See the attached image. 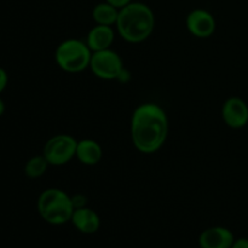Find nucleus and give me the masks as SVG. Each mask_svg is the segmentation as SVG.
I'll list each match as a JSON object with an SVG mask.
<instances>
[{"instance_id": "2eb2a0df", "label": "nucleus", "mask_w": 248, "mask_h": 248, "mask_svg": "<svg viewBox=\"0 0 248 248\" xmlns=\"http://www.w3.org/2000/svg\"><path fill=\"white\" fill-rule=\"evenodd\" d=\"M72 198V202L73 206H74V210L77 208H82V207H86L87 206V198L82 194H77V195H73L70 196Z\"/></svg>"}, {"instance_id": "6e6552de", "label": "nucleus", "mask_w": 248, "mask_h": 248, "mask_svg": "<svg viewBox=\"0 0 248 248\" xmlns=\"http://www.w3.org/2000/svg\"><path fill=\"white\" fill-rule=\"evenodd\" d=\"M222 118L228 127L244 128L248 124V104L240 97H230L222 107Z\"/></svg>"}, {"instance_id": "f3484780", "label": "nucleus", "mask_w": 248, "mask_h": 248, "mask_svg": "<svg viewBox=\"0 0 248 248\" xmlns=\"http://www.w3.org/2000/svg\"><path fill=\"white\" fill-rule=\"evenodd\" d=\"M106 1H108L109 4H111L113 6L118 7L119 10L123 9V7H125L126 5H128L130 2H132V0H106Z\"/></svg>"}, {"instance_id": "39448f33", "label": "nucleus", "mask_w": 248, "mask_h": 248, "mask_svg": "<svg viewBox=\"0 0 248 248\" xmlns=\"http://www.w3.org/2000/svg\"><path fill=\"white\" fill-rule=\"evenodd\" d=\"M78 140L73 136L61 133L51 137L45 143L43 155L52 166H63L77 155Z\"/></svg>"}, {"instance_id": "9b49d317", "label": "nucleus", "mask_w": 248, "mask_h": 248, "mask_svg": "<svg viewBox=\"0 0 248 248\" xmlns=\"http://www.w3.org/2000/svg\"><path fill=\"white\" fill-rule=\"evenodd\" d=\"M115 39V31L110 26H101L96 24L90 29L86 36V44L92 52L108 50L111 47Z\"/></svg>"}, {"instance_id": "1a4fd4ad", "label": "nucleus", "mask_w": 248, "mask_h": 248, "mask_svg": "<svg viewBox=\"0 0 248 248\" xmlns=\"http://www.w3.org/2000/svg\"><path fill=\"white\" fill-rule=\"evenodd\" d=\"M234 241L232 230L220 225L207 228L199 236L200 248H232Z\"/></svg>"}, {"instance_id": "dca6fc26", "label": "nucleus", "mask_w": 248, "mask_h": 248, "mask_svg": "<svg viewBox=\"0 0 248 248\" xmlns=\"http://www.w3.org/2000/svg\"><path fill=\"white\" fill-rule=\"evenodd\" d=\"M7 84H9V75L4 68L0 67V93L6 89Z\"/></svg>"}, {"instance_id": "7ed1b4c3", "label": "nucleus", "mask_w": 248, "mask_h": 248, "mask_svg": "<svg viewBox=\"0 0 248 248\" xmlns=\"http://www.w3.org/2000/svg\"><path fill=\"white\" fill-rule=\"evenodd\" d=\"M36 206L40 217L51 225H63L70 222L74 212L70 195L57 188L44 190L39 195Z\"/></svg>"}, {"instance_id": "9d476101", "label": "nucleus", "mask_w": 248, "mask_h": 248, "mask_svg": "<svg viewBox=\"0 0 248 248\" xmlns=\"http://www.w3.org/2000/svg\"><path fill=\"white\" fill-rule=\"evenodd\" d=\"M70 223L74 225L78 232L82 234L91 235L99 230L101 227V218L98 213L90 207H82L74 210Z\"/></svg>"}, {"instance_id": "20e7f679", "label": "nucleus", "mask_w": 248, "mask_h": 248, "mask_svg": "<svg viewBox=\"0 0 248 248\" xmlns=\"http://www.w3.org/2000/svg\"><path fill=\"white\" fill-rule=\"evenodd\" d=\"M92 51L86 41L67 39L56 48L55 60L58 67L67 73H80L90 68Z\"/></svg>"}, {"instance_id": "0eeeda50", "label": "nucleus", "mask_w": 248, "mask_h": 248, "mask_svg": "<svg viewBox=\"0 0 248 248\" xmlns=\"http://www.w3.org/2000/svg\"><path fill=\"white\" fill-rule=\"evenodd\" d=\"M186 24L189 33L199 39L210 38L216 31L215 17L205 9H195L189 12Z\"/></svg>"}, {"instance_id": "a211bd4d", "label": "nucleus", "mask_w": 248, "mask_h": 248, "mask_svg": "<svg viewBox=\"0 0 248 248\" xmlns=\"http://www.w3.org/2000/svg\"><path fill=\"white\" fill-rule=\"evenodd\" d=\"M232 248H248V239L247 237H240V239H235Z\"/></svg>"}, {"instance_id": "423d86ee", "label": "nucleus", "mask_w": 248, "mask_h": 248, "mask_svg": "<svg viewBox=\"0 0 248 248\" xmlns=\"http://www.w3.org/2000/svg\"><path fill=\"white\" fill-rule=\"evenodd\" d=\"M90 69L102 80H115L124 70V63L118 52L111 48L92 52Z\"/></svg>"}, {"instance_id": "6ab92c4d", "label": "nucleus", "mask_w": 248, "mask_h": 248, "mask_svg": "<svg viewBox=\"0 0 248 248\" xmlns=\"http://www.w3.org/2000/svg\"><path fill=\"white\" fill-rule=\"evenodd\" d=\"M5 109H6V107H5V102L0 98V116H2V114L5 113Z\"/></svg>"}, {"instance_id": "f8f14e48", "label": "nucleus", "mask_w": 248, "mask_h": 248, "mask_svg": "<svg viewBox=\"0 0 248 248\" xmlns=\"http://www.w3.org/2000/svg\"><path fill=\"white\" fill-rule=\"evenodd\" d=\"M102 156H103V150H102V147L98 142H96L94 140H90V138L78 140L75 157L82 165L94 166L101 161Z\"/></svg>"}, {"instance_id": "f03ea898", "label": "nucleus", "mask_w": 248, "mask_h": 248, "mask_svg": "<svg viewBox=\"0 0 248 248\" xmlns=\"http://www.w3.org/2000/svg\"><path fill=\"white\" fill-rule=\"evenodd\" d=\"M119 35L127 43L138 44L147 40L155 28V16L153 10L143 2H130L119 10L116 21Z\"/></svg>"}, {"instance_id": "4468645a", "label": "nucleus", "mask_w": 248, "mask_h": 248, "mask_svg": "<svg viewBox=\"0 0 248 248\" xmlns=\"http://www.w3.org/2000/svg\"><path fill=\"white\" fill-rule=\"evenodd\" d=\"M48 165L50 164H48L44 155L33 156L27 161L26 166H24V174L31 179L40 178L41 176L45 174Z\"/></svg>"}, {"instance_id": "ddd939ff", "label": "nucleus", "mask_w": 248, "mask_h": 248, "mask_svg": "<svg viewBox=\"0 0 248 248\" xmlns=\"http://www.w3.org/2000/svg\"><path fill=\"white\" fill-rule=\"evenodd\" d=\"M119 17V9L109 4L108 1L99 2L92 10V19L96 24L101 26H110L116 24Z\"/></svg>"}, {"instance_id": "f257e3e1", "label": "nucleus", "mask_w": 248, "mask_h": 248, "mask_svg": "<svg viewBox=\"0 0 248 248\" xmlns=\"http://www.w3.org/2000/svg\"><path fill=\"white\" fill-rule=\"evenodd\" d=\"M169 135V118L159 104L143 103L135 109L131 118V138L138 152L156 153Z\"/></svg>"}]
</instances>
